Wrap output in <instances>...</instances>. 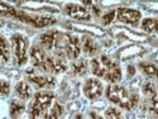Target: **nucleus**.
Masks as SVG:
<instances>
[{
	"instance_id": "obj_2",
	"label": "nucleus",
	"mask_w": 158,
	"mask_h": 119,
	"mask_svg": "<svg viewBox=\"0 0 158 119\" xmlns=\"http://www.w3.org/2000/svg\"><path fill=\"white\" fill-rule=\"evenodd\" d=\"M90 66H91V72L95 76L101 77L111 84L119 83L123 77L122 69L119 67V65L105 55H100L91 58Z\"/></svg>"
},
{
	"instance_id": "obj_4",
	"label": "nucleus",
	"mask_w": 158,
	"mask_h": 119,
	"mask_svg": "<svg viewBox=\"0 0 158 119\" xmlns=\"http://www.w3.org/2000/svg\"><path fill=\"white\" fill-rule=\"evenodd\" d=\"M106 98L119 108L125 110H133L138 107L139 95L137 92H129L125 87L116 84H110L106 87Z\"/></svg>"
},
{
	"instance_id": "obj_16",
	"label": "nucleus",
	"mask_w": 158,
	"mask_h": 119,
	"mask_svg": "<svg viewBox=\"0 0 158 119\" xmlns=\"http://www.w3.org/2000/svg\"><path fill=\"white\" fill-rule=\"evenodd\" d=\"M138 66H139L140 71L144 75H147L148 77H156V79H158V66H156L154 63H151V62H140Z\"/></svg>"
},
{
	"instance_id": "obj_13",
	"label": "nucleus",
	"mask_w": 158,
	"mask_h": 119,
	"mask_svg": "<svg viewBox=\"0 0 158 119\" xmlns=\"http://www.w3.org/2000/svg\"><path fill=\"white\" fill-rule=\"evenodd\" d=\"M15 95L20 99V100H28L32 98L33 95V89H32V85L28 84L27 81H20L15 85Z\"/></svg>"
},
{
	"instance_id": "obj_17",
	"label": "nucleus",
	"mask_w": 158,
	"mask_h": 119,
	"mask_svg": "<svg viewBox=\"0 0 158 119\" xmlns=\"http://www.w3.org/2000/svg\"><path fill=\"white\" fill-rule=\"evenodd\" d=\"M143 109H146L151 114V117L158 119V98L153 100H144Z\"/></svg>"
},
{
	"instance_id": "obj_12",
	"label": "nucleus",
	"mask_w": 158,
	"mask_h": 119,
	"mask_svg": "<svg viewBox=\"0 0 158 119\" xmlns=\"http://www.w3.org/2000/svg\"><path fill=\"white\" fill-rule=\"evenodd\" d=\"M81 46L86 56H90L94 58L100 53V46L90 36H84L81 38Z\"/></svg>"
},
{
	"instance_id": "obj_15",
	"label": "nucleus",
	"mask_w": 158,
	"mask_h": 119,
	"mask_svg": "<svg viewBox=\"0 0 158 119\" xmlns=\"http://www.w3.org/2000/svg\"><path fill=\"white\" fill-rule=\"evenodd\" d=\"M142 92L146 100H153L157 98V90H156V86L151 81V80H146L144 84L142 85Z\"/></svg>"
},
{
	"instance_id": "obj_3",
	"label": "nucleus",
	"mask_w": 158,
	"mask_h": 119,
	"mask_svg": "<svg viewBox=\"0 0 158 119\" xmlns=\"http://www.w3.org/2000/svg\"><path fill=\"white\" fill-rule=\"evenodd\" d=\"M0 15L18 19V20L25 23V24L32 25V27H34V28H44V27H48V25H52V24L56 23L55 18L42 17V15H33V14H29V13L23 11V10H19L17 8L8 6L4 3L0 4Z\"/></svg>"
},
{
	"instance_id": "obj_10",
	"label": "nucleus",
	"mask_w": 158,
	"mask_h": 119,
	"mask_svg": "<svg viewBox=\"0 0 158 119\" xmlns=\"http://www.w3.org/2000/svg\"><path fill=\"white\" fill-rule=\"evenodd\" d=\"M116 18L123 23L137 25L139 23V20L142 19V13L139 10L130 9V8H118Z\"/></svg>"
},
{
	"instance_id": "obj_6",
	"label": "nucleus",
	"mask_w": 158,
	"mask_h": 119,
	"mask_svg": "<svg viewBox=\"0 0 158 119\" xmlns=\"http://www.w3.org/2000/svg\"><path fill=\"white\" fill-rule=\"evenodd\" d=\"M11 47L14 52L18 66H23L28 62V39L20 33H15L11 37Z\"/></svg>"
},
{
	"instance_id": "obj_9",
	"label": "nucleus",
	"mask_w": 158,
	"mask_h": 119,
	"mask_svg": "<svg viewBox=\"0 0 158 119\" xmlns=\"http://www.w3.org/2000/svg\"><path fill=\"white\" fill-rule=\"evenodd\" d=\"M84 92L87 99L98 100L104 94V86H102L101 81H99L98 79H89L84 85Z\"/></svg>"
},
{
	"instance_id": "obj_20",
	"label": "nucleus",
	"mask_w": 158,
	"mask_h": 119,
	"mask_svg": "<svg viewBox=\"0 0 158 119\" xmlns=\"http://www.w3.org/2000/svg\"><path fill=\"white\" fill-rule=\"evenodd\" d=\"M63 114V108L61 107V105L58 103H55L53 104V108H52L46 115L43 119H61Z\"/></svg>"
},
{
	"instance_id": "obj_8",
	"label": "nucleus",
	"mask_w": 158,
	"mask_h": 119,
	"mask_svg": "<svg viewBox=\"0 0 158 119\" xmlns=\"http://www.w3.org/2000/svg\"><path fill=\"white\" fill-rule=\"evenodd\" d=\"M63 49L64 53L70 60H77L81 53V41L75 36L71 34H63Z\"/></svg>"
},
{
	"instance_id": "obj_5",
	"label": "nucleus",
	"mask_w": 158,
	"mask_h": 119,
	"mask_svg": "<svg viewBox=\"0 0 158 119\" xmlns=\"http://www.w3.org/2000/svg\"><path fill=\"white\" fill-rule=\"evenodd\" d=\"M55 99V94L48 90H42L34 94L33 103L29 107V119H41V117L47 112L48 107Z\"/></svg>"
},
{
	"instance_id": "obj_19",
	"label": "nucleus",
	"mask_w": 158,
	"mask_h": 119,
	"mask_svg": "<svg viewBox=\"0 0 158 119\" xmlns=\"http://www.w3.org/2000/svg\"><path fill=\"white\" fill-rule=\"evenodd\" d=\"M142 28L148 33L158 31V18H146L142 22Z\"/></svg>"
},
{
	"instance_id": "obj_22",
	"label": "nucleus",
	"mask_w": 158,
	"mask_h": 119,
	"mask_svg": "<svg viewBox=\"0 0 158 119\" xmlns=\"http://www.w3.org/2000/svg\"><path fill=\"white\" fill-rule=\"evenodd\" d=\"M105 117H106V119H124L122 113L116 108H113V107L106 109V112H105Z\"/></svg>"
},
{
	"instance_id": "obj_1",
	"label": "nucleus",
	"mask_w": 158,
	"mask_h": 119,
	"mask_svg": "<svg viewBox=\"0 0 158 119\" xmlns=\"http://www.w3.org/2000/svg\"><path fill=\"white\" fill-rule=\"evenodd\" d=\"M31 60L33 67L43 74L57 75L66 72L69 69L64 60L58 58L53 55H49V52H47L39 45H35L31 48Z\"/></svg>"
},
{
	"instance_id": "obj_18",
	"label": "nucleus",
	"mask_w": 158,
	"mask_h": 119,
	"mask_svg": "<svg viewBox=\"0 0 158 119\" xmlns=\"http://www.w3.org/2000/svg\"><path fill=\"white\" fill-rule=\"evenodd\" d=\"M87 62L85 60H78L72 63V72L76 76H85L87 74Z\"/></svg>"
},
{
	"instance_id": "obj_24",
	"label": "nucleus",
	"mask_w": 158,
	"mask_h": 119,
	"mask_svg": "<svg viewBox=\"0 0 158 119\" xmlns=\"http://www.w3.org/2000/svg\"><path fill=\"white\" fill-rule=\"evenodd\" d=\"M10 92V84L5 80L2 81V95L3 96H8Z\"/></svg>"
},
{
	"instance_id": "obj_21",
	"label": "nucleus",
	"mask_w": 158,
	"mask_h": 119,
	"mask_svg": "<svg viewBox=\"0 0 158 119\" xmlns=\"http://www.w3.org/2000/svg\"><path fill=\"white\" fill-rule=\"evenodd\" d=\"M0 41H2V58H3V63H5L10 58V46L5 39V37L3 36L0 37Z\"/></svg>"
},
{
	"instance_id": "obj_7",
	"label": "nucleus",
	"mask_w": 158,
	"mask_h": 119,
	"mask_svg": "<svg viewBox=\"0 0 158 119\" xmlns=\"http://www.w3.org/2000/svg\"><path fill=\"white\" fill-rule=\"evenodd\" d=\"M27 81L35 89H51L56 85V79L44 74H39L35 69H28L25 71Z\"/></svg>"
},
{
	"instance_id": "obj_11",
	"label": "nucleus",
	"mask_w": 158,
	"mask_h": 119,
	"mask_svg": "<svg viewBox=\"0 0 158 119\" xmlns=\"http://www.w3.org/2000/svg\"><path fill=\"white\" fill-rule=\"evenodd\" d=\"M64 13L70 18L76 20H85L89 22L91 19V14L84 5H77V4H67L64 8Z\"/></svg>"
},
{
	"instance_id": "obj_14",
	"label": "nucleus",
	"mask_w": 158,
	"mask_h": 119,
	"mask_svg": "<svg viewBox=\"0 0 158 119\" xmlns=\"http://www.w3.org/2000/svg\"><path fill=\"white\" fill-rule=\"evenodd\" d=\"M25 110V104L23 103V100L20 99H13L10 101V110H9V114H10V118L11 119H18Z\"/></svg>"
},
{
	"instance_id": "obj_26",
	"label": "nucleus",
	"mask_w": 158,
	"mask_h": 119,
	"mask_svg": "<svg viewBox=\"0 0 158 119\" xmlns=\"http://www.w3.org/2000/svg\"><path fill=\"white\" fill-rule=\"evenodd\" d=\"M73 119H85V118H84L82 114H76V115L73 117Z\"/></svg>"
},
{
	"instance_id": "obj_25",
	"label": "nucleus",
	"mask_w": 158,
	"mask_h": 119,
	"mask_svg": "<svg viewBox=\"0 0 158 119\" xmlns=\"http://www.w3.org/2000/svg\"><path fill=\"white\" fill-rule=\"evenodd\" d=\"M89 119H104L101 115H99L98 113H95V112H90L89 113Z\"/></svg>"
},
{
	"instance_id": "obj_23",
	"label": "nucleus",
	"mask_w": 158,
	"mask_h": 119,
	"mask_svg": "<svg viewBox=\"0 0 158 119\" xmlns=\"http://www.w3.org/2000/svg\"><path fill=\"white\" fill-rule=\"evenodd\" d=\"M115 14H116V11H115V10H110V11H108L106 14L102 17V19H101V20H102V24H104V25H109V24L114 20Z\"/></svg>"
}]
</instances>
